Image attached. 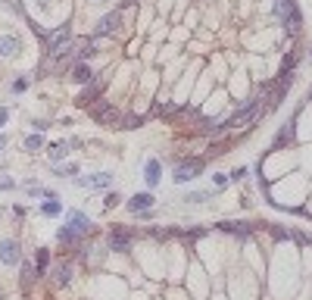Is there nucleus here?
Listing matches in <instances>:
<instances>
[{"label":"nucleus","instance_id":"1","mask_svg":"<svg viewBox=\"0 0 312 300\" xmlns=\"http://www.w3.org/2000/svg\"><path fill=\"white\" fill-rule=\"evenodd\" d=\"M275 16H278L291 31H300V25H303V16H300L294 0H275Z\"/></svg>","mask_w":312,"mask_h":300},{"label":"nucleus","instance_id":"2","mask_svg":"<svg viewBox=\"0 0 312 300\" xmlns=\"http://www.w3.org/2000/svg\"><path fill=\"white\" fill-rule=\"evenodd\" d=\"M203 159H181V163L175 166V175H172V178H175L178 184H184V181H194V178H197L200 175V172H203Z\"/></svg>","mask_w":312,"mask_h":300},{"label":"nucleus","instance_id":"3","mask_svg":"<svg viewBox=\"0 0 312 300\" xmlns=\"http://www.w3.org/2000/svg\"><path fill=\"white\" fill-rule=\"evenodd\" d=\"M91 116H94L100 125H115L122 116H119V110L112 107V100H100V103H94L91 107Z\"/></svg>","mask_w":312,"mask_h":300},{"label":"nucleus","instance_id":"4","mask_svg":"<svg viewBox=\"0 0 312 300\" xmlns=\"http://www.w3.org/2000/svg\"><path fill=\"white\" fill-rule=\"evenodd\" d=\"M66 228H69L72 235H78V238H82V235H91L94 222H91V216H85L82 210H72V213L66 216Z\"/></svg>","mask_w":312,"mask_h":300},{"label":"nucleus","instance_id":"5","mask_svg":"<svg viewBox=\"0 0 312 300\" xmlns=\"http://www.w3.org/2000/svg\"><path fill=\"white\" fill-rule=\"evenodd\" d=\"M103 88H106V85H103L100 78H91V82L85 85V91L78 94V100H75V103H78V107H85V110H88V107H94L97 97L103 94Z\"/></svg>","mask_w":312,"mask_h":300},{"label":"nucleus","instance_id":"6","mask_svg":"<svg viewBox=\"0 0 312 300\" xmlns=\"http://www.w3.org/2000/svg\"><path fill=\"white\" fill-rule=\"evenodd\" d=\"M22 260V247H19V241H0V263L3 266H16V263Z\"/></svg>","mask_w":312,"mask_h":300},{"label":"nucleus","instance_id":"7","mask_svg":"<svg viewBox=\"0 0 312 300\" xmlns=\"http://www.w3.org/2000/svg\"><path fill=\"white\" fill-rule=\"evenodd\" d=\"M106 241H109V250H119V253H125V250L131 247L134 235L128 232V228H112V232L106 235Z\"/></svg>","mask_w":312,"mask_h":300},{"label":"nucleus","instance_id":"8","mask_svg":"<svg viewBox=\"0 0 312 300\" xmlns=\"http://www.w3.org/2000/svg\"><path fill=\"white\" fill-rule=\"evenodd\" d=\"M66 41H69V25H60L53 34H47V53L56 56V53L63 50V44H66Z\"/></svg>","mask_w":312,"mask_h":300},{"label":"nucleus","instance_id":"9","mask_svg":"<svg viewBox=\"0 0 312 300\" xmlns=\"http://www.w3.org/2000/svg\"><path fill=\"white\" fill-rule=\"evenodd\" d=\"M78 188H106V184H112V175L109 172H97V175H82V178H75Z\"/></svg>","mask_w":312,"mask_h":300},{"label":"nucleus","instance_id":"10","mask_svg":"<svg viewBox=\"0 0 312 300\" xmlns=\"http://www.w3.org/2000/svg\"><path fill=\"white\" fill-rule=\"evenodd\" d=\"M19 50H22V41L16 34H0V56H3V60L6 56H16Z\"/></svg>","mask_w":312,"mask_h":300},{"label":"nucleus","instance_id":"11","mask_svg":"<svg viewBox=\"0 0 312 300\" xmlns=\"http://www.w3.org/2000/svg\"><path fill=\"white\" fill-rule=\"evenodd\" d=\"M153 203H156L153 194H134V197L128 200V210L131 213H147V210H153Z\"/></svg>","mask_w":312,"mask_h":300},{"label":"nucleus","instance_id":"12","mask_svg":"<svg viewBox=\"0 0 312 300\" xmlns=\"http://www.w3.org/2000/svg\"><path fill=\"white\" fill-rule=\"evenodd\" d=\"M119 28V13H106L100 22H97V31H94V38H103V34H109Z\"/></svg>","mask_w":312,"mask_h":300},{"label":"nucleus","instance_id":"13","mask_svg":"<svg viewBox=\"0 0 312 300\" xmlns=\"http://www.w3.org/2000/svg\"><path fill=\"white\" fill-rule=\"evenodd\" d=\"M72 78L78 85H88L91 78H94V69H91L88 63H75V69H72Z\"/></svg>","mask_w":312,"mask_h":300},{"label":"nucleus","instance_id":"14","mask_svg":"<svg viewBox=\"0 0 312 300\" xmlns=\"http://www.w3.org/2000/svg\"><path fill=\"white\" fill-rule=\"evenodd\" d=\"M147 184H150V188H156V184H159V172H163V166H159V159H147Z\"/></svg>","mask_w":312,"mask_h":300},{"label":"nucleus","instance_id":"15","mask_svg":"<svg viewBox=\"0 0 312 300\" xmlns=\"http://www.w3.org/2000/svg\"><path fill=\"white\" fill-rule=\"evenodd\" d=\"M218 228H222V232L237 235V238H247V235H250V225H247V222H222Z\"/></svg>","mask_w":312,"mask_h":300},{"label":"nucleus","instance_id":"16","mask_svg":"<svg viewBox=\"0 0 312 300\" xmlns=\"http://www.w3.org/2000/svg\"><path fill=\"white\" fill-rule=\"evenodd\" d=\"M294 125H297V122L291 119V122H287V125H284V129L278 132V138H275V147H281L284 141H294Z\"/></svg>","mask_w":312,"mask_h":300},{"label":"nucleus","instance_id":"17","mask_svg":"<svg viewBox=\"0 0 312 300\" xmlns=\"http://www.w3.org/2000/svg\"><path fill=\"white\" fill-rule=\"evenodd\" d=\"M69 279H72V269L60 263V266L53 269V282H56V285H69Z\"/></svg>","mask_w":312,"mask_h":300},{"label":"nucleus","instance_id":"18","mask_svg":"<svg viewBox=\"0 0 312 300\" xmlns=\"http://www.w3.org/2000/svg\"><path fill=\"white\" fill-rule=\"evenodd\" d=\"M66 153H69V144H66V141H56V144L50 147V159H53V163L66 159Z\"/></svg>","mask_w":312,"mask_h":300},{"label":"nucleus","instance_id":"19","mask_svg":"<svg viewBox=\"0 0 312 300\" xmlns=\"http://www.w3.org/2000/svg\"><path fill=\"white\" fill-rule=\"evenodd\" d=\"M47 266H50V253L41 247V250H38V257H34V269H38V272L44 275V269H47Z\"/></svg>","mask_w":312,"mask_h":300},{"label":"nucleus","instance_id":"20","mask_svg":"<svg viewBox=\"0 0 312 300\" xmlns=\"http://www.w3.org/2000/svg\"><path fill=\"white\" fill-rule=\"evenodd\" d=\"M41 213H44V216H60V213H63V203L53 197V200H47V203L41 206Z\"/></svg>","mask_w":312,"mask_h":300},{"label":"nucleus","instance_id":"21","mask_svg":"<svg viewBox=\"0 0 312 300\" xmlns=\"http://www.w3.org/2000/svg\"><path fill=\"white\" fill-rule=\"evenodd\" d=\"M44 147V138L38 135V132H34V135H28L25 138V150H31V153H38V150Z\"/></svg>","mask_w":312,"mask_h":300},{"label":"nucleus","instance_id":"22","mask_svg":"<svg viewBox=\"0 0 312 300\" xmlns=\"http://www.w3.org/2000/svg\"><path fill=\"white\" fill-rule=\"evenodd\" d=\"M119 122H122V129H128V132H131V129H141V125H144L141 116H125V119H119Z\"/></svg>","mask_w":312,"mask_h":300},{"label":"nucleus","instance_id":"23","mask_svg":"<svg viewBox=\"0 0 312 300\" xmlns=\"http://www.w3.org/2000/svg\"><path fill=\"white\" fill-rule=\"evenodd\" d=\"M56 238H60V241H63V244H75V241H78V235H72V232H69V228H66V225L60 228V232H56Z\"/></svg>","mask_w":312,"mask_h":300},{"label":"nucleus","instance_id":"24","mask_svg":"<svg viewBox=\"0 0 312 300\" xmlns=\"http://www.w3.org/2000/svg\"><path fill=\"white\" fill-rule=\"evenodd\" d=\"M188 200H191V203H203V200H209V194H206V191H197V194H191Z\"/></svg>","mask_w":312,"mask_h":300},{"label":"nucleus","instance_id":"25","mask_svg":"<svg viewBox=\"0 0 312 300\" xmlns=\"http://www.w3.org/2000/svg\"><path fill=\"white\" fill-rule=\"evenodd\" d=\"M119 200H122V197H119V194H115V191H112V194H106V200H103V203H106V206H109V210H112V206H115V203H119Z\"/></svg>","mask_w":312,"mask_h":300},{"label":"nucleus","instance_id":"26","mask_svg":"<svg viewBox=\"0 0 312 300\" xmlns=\"http://www.w3.org/2000/svg\"><path fill=\"white\" fill-rule=\"evenodd\" d=\"M153 113H156V116H163V113H172V107H169V103H156Z\"/></svg>","mask_w":312,"mask_h":300},{"label":"nucleus","instance_id":"27","mask_svg":"<svg viewBox=\"0 0 312 300\" xmlns=\"http://www.w3.org/2000/svg\"><path fill=\"white\" fill-rule=\"evenodd\" d=\"M0 191H13V178H0Z\"/></svg>","mask_w":312,"mask_h":300},{"label":"nucleus","instance_id":"28","mask_svg":"<svg viewBox=\"0 0 312 300\" xmlns=\"http://www.w3.org/2000/svg\"><path fill=\"white\" fill-rule=\"evenodd\" d=\"M244 175H247V169H244V166H240V169H234V172H231V175H228V178H234V181H237V178H244Z\"/></svg>","mask_w":312,"mask_h":300},{"label":"nucleus","instance_id":"29","mask_svg":"<svg viewBox=\"0 0 312 300\" xmlns=\"http://www.w3.org/2000/svg\"><path fill=\"white\" fill-rule=\"evenodd\" d=\"M228 184V175H215V188H225Z\"/></svg>","mask_w":312,"mask_h":300},{"label":"nucleus","instance_id":"30","mask_svg":"<svg viewBox=\"0 0 312 300\" xmlns=\"http://www.w3.org/2000/svg\"><path fill=\"white\" fill-rule=\"evenodd\" d=\"M25 88H28V82H25V78H19V82L13 85V91H25Z\"/></svg>","mask_w":312,"mask_h":300},{"label":"nucleus","instance_id":"31","mask_svg":"<svg viewBox=\"0 0 312 300\" xmlns=\"http://www.w3.org/2000/svg\"><path fill=\"white\" fill-rule=\"evenodd\" d=\"M6 119H9V110H0V125H6Z\"/></svg>","mask_w":312,"mask_h":300},{"label":"nucleus","instance_id":"32","mask_svg":"<svg viewBox=\"0 0 312 300\" xmlns=\"http://www.w3.org/2000/svg\"><path fill=\"white\" fill-rule=\"evenodd\" d=\"M3 147H6V138H3V135H0V150H3Z\"/></svg>","mask_w":312,"mask_h":300}]
</instances>
